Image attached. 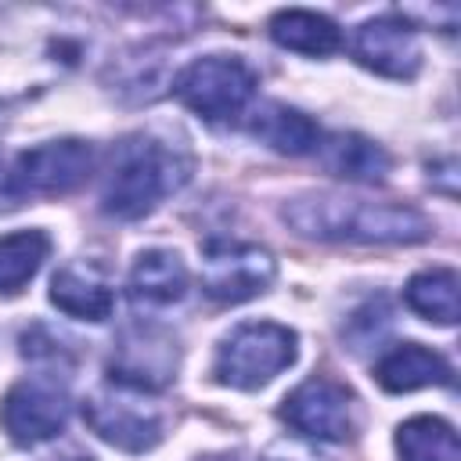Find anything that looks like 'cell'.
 <instances>
[{"mask_svg":"<svg viewBox=\"0 0 461 461\" xmlns=\"http://www.w3.org/2000/svg\"><path fill=\"white\" fill-rule=\"evenodd\" d=\"M256 86H259L256 72L241 58H227V54L194 58L173 79L176 101L209 122H223V119L241 115V108L252 101Z\"/></svg>","mask_w":461,"mask_h":461,"instance_id":"obj_5","label":"cell"},{"mask_svg":"<svg viewBox=\"0 0 461 461\" xmlns=\"http://www.w3.org/2000/svg\"><path fill=\"white\" fill-rule=\"evenodd\" d=\"M396 454L400 461H461V443L454 425L421 414L396 429Z\"/></svg>","mask_w":461,"mask_h":461,"instance_id":"obj_19","label":"cell"},{"mask_svg":"<svg viewBox=\"0 0 461 461\" xmlns=\"http://www.w3.org/2000/svg\"><path fill=\"white\" fill-rule=\"evenodd\" d=\"M50 303L76 321H108L115 310V292L94 267H61L50 277Z\"/></svg>","mask_w":461,"mask_h":461,"instance_id":"obj_14","label":"cell"},{"mask_svg":"<svg viewBox=\"0 0 461 461\" xmlns=\"http://www.w3.org/2000/svg\"><path fill=\"white\" fill-rule=\"evenodd\" d=\"M285 223L306 238L321 241H357V245H414L432 234L425 212L403 202H371L339 191H310L281 209Z\"/></svg>","mask_w":461,"mask_h":461,"instance_id":"obj_2","label":"cell"},{"mask_svg":"<svg viewBox=\"0 0 461 461\" xmlns=\"http://www.w3.org/2000/svg\"><path fill=\"white\" fill-rule=\"evenodd\" d=\"M176 371V342L155 324H133L122 331L119 349L112 357V382L155 393L173 382Z\"/></svg>","mask_w":461,"mask_h":461,"instance_id":"obj_11","label":"cell"},{"mask_svg":"<svg viewBox=\"0 0 461 461\" xmlns=\"http://www.w3.org/2000/svg\"><path fill=\"white\" fill-rule=\"evenodd\" d=\"M403 299L414 313H421L432 324H454L457 321V274L450 267L421 270L407 281Z\"/></svg>","mask_w":461,"mask_h":461,"instance_id":"obj_21","label":"cell"},{"mask_svg":"<svg viewBox=\"0 0 461 461\" xmlns=\"http://www.w3.org/2000/svg\"><path fill=\"white\" fill-rule=\"evenodd\" d=\"M317 151H321V162L328 173H335L342 180H357V184H378V180H385V173L393 166L385 148L360 133H335L324 144H317Z\"/></svg>","mask_w":461,"mask_h":461,"instance_id":"obj_16","label":"cell"},{"mask_svg":"<svg viewBox=\"0 0 461 461\" xmlns=\"http://www.w3.org/2000/svg\"><path fill=\"white\" fill-rule=\"evenodd\" d=\"M349 50L364 68L389 76V79H414V72L421 68L418 32L407 18H396V14H382V18L364 22L353 32Z\"/></svg>","mask_w":461,"mask_h":461,"instance_id":"obj_12","label":"cell"},{"mask_svg":"<svg viewBox=\"0 0 461 461\" xmlns=\"http://www.w3.org/2000/svg\"><path fill=\"white\" fill-rule=\"evenodd\" d=\"M205 461H234V457H205Z\"/></svg>","mask_w":461,"mask_h":461,"instance_id":"obj_23","label":"cell"},{"mask_svg":"<svg viewBox=\"0 0 461 461\" xmlns=\"http://www.w3.org/2000/svg\"><path fill=\"white\" fill-rule=\"evenodd\" d=\"M270 40L285 50H295V54H310V58H324V54H335L342 36H339V25L317 11H303V7H292V11H277L270 18Z\"/></svg>","mask_w":461,"mask_h":461,"instance_id":"obj_18","label":"cell"},{"mask_svg":"<svg viewBox=\"0 0 461 461\" xmlns=\"http://www.w3.org/2000/svg\"><path fill=\"white\" fill-rule=\"evenodd\" d=\"M249 133L259 137L267 148H274V151H281V155H292V158H295V155H310V151H317V144H321V126H317L306 112L288 108V104H277V101L259 104V108L252 112Z\"/></svg>","mask_w":461,"mask_h":461,"instance_id":"obj_15","label":"cell"},{"mask_svg":"<svg viewBox=\"0 0 461 461\" xmlns=\"http://www.w3.org/2000/svg\"><path fill=\"white\" fill-rule=\"evenodd\" d=\"M14 198H47V194H68L94 173V148L86 140L65 137L36 144L7 162Z\"/></svg>","mask_w":461,"mask_h":461,"instance_id":"obj_7","label":"cell"},{"mask_svg":"<svg viewBox=\"0 0 461 461\" xmlns=\"http://www.w3.org/2000/svg\"><path fill=\"white\" fill-rule=\"evenodd\" d=\"M274 281V256L252 241H205L202 245V292L216 303H249Z\"/></svg>","mask_w":461,"mask_h":461,"instance_id":"obj_8","label":"cell"},{"mask_svg":"<svg viewBox=\"0 0 461 461\" xmlns=\"http://www.w3.org/2000/svg\"><path fill=\"white\" fill-rule=\"evenodd\" d=\"M83 421L112 447L126 454H144L162 439V414L155 403L144 400V389H130L112 382L83 400Z\"/></svg>","mask_w":461,"mask_h":461,"instance_id":"obj_6","label":"cell"},{"mask_svg":"<svg viewBox=\"0 0 461 461\" xmlns=\"http://www.w3.org/2000/svg\"><path fill=\"white\" fill-rule=\"evenodd\" d=\"M50 252V238L43 230H14L0 238V295H18Z\"/></svg>","mask_w":461,"mask_h":461,"instance_id":"obj_20","label":"cell"},{"mask_svg":"<svg viewBox=\"0 0 461 461\" xmlns=\"http://www.w3.org/2000/svg\"><path fill=\"white\" fill-rule=\"evenodd\" d=\"M90 18L58 4L0 7V104L47 90L90 50Z\"/></svg>","mask_w":461,"mask_h":461,"instance_id":"obj_1","label":"cell"},{"mask_svg":"<svg viewBox=\"0 0 461 461\" xmlns=\"http://www.w3.org/2000/svg\"><path fill=\"white\" fill-rule=\"evenodd\" d=\"M375 378L385 393H411V389H425V385H450V364L421 346V342H403L393 346L378 364H375Z\"/></svg>","mask_w":461,"mask_h":461,"instance_id":"obj_13","label":"cell"},{"mask_svg":"<svg viewBox=\"0 0 461 461\" xmlns=\"http://www.w3.org/2000/svg\"><path fill=\"white\" fill-rule=\"evenodd\" d=\"M184 292H187V270L176 252L148 249L137 256V263L130 270V295L137 303L166 306V303H176Z\"/></svg>","mask_w":461,"mask_h":461,"instance_id":"obj_17","label":"cell"},{"mask_svg":"<svg viewBox=\"0 0 461 461\" xmlns=\"http://www.w3.org/2000/svg\"><path fill=\"white\" fill-rule=\"evenodd\" d=\"M68 421V393L58 378H22L7 389L0 403V425L18 447H36L54 439Z\"/></svg>","mask_w":461,"mask_h":461,"instance_id":"obj_9","label":"cell"},{"mask_svg":"<svg viewBox=\"0 0 461 461\" xmlns=\"http://www.w3.org/2000/svg\"><path fill=\"white\" fill-rule=\"evenodd\" d=\"M191 176V158L158 137H130L115 148L101 187V209L115 220H140Z\"/></svg>","mask_w":461,"mask_h":461,"instance_id":"obj_3","label":"cell"},{"mask_svg":"<svg viewBox=\"0 0 461 461\" xmlns=\"http://www.w3.org/2000/svg\"><path fill=\"white\" fill-rule=\"evenodd\" d=\"M65 461H90V457H65Z\"/></svg>","mask_w":461,"mask_h":461,"instance_id":"obj_24","label":"cell"},{"mask_svg":"<svg viewBox=\"0 0 461 461\" xmlns=\"http://www.w3.org/2000/svg\"><path fill=\"white\" fill-rule=\"evenodd\" d=\"M277 414L285 425L310 439L342 443L353 436V393L328 375H313L303 385H295L281 400Z\"/></svg>","mask_w":461,"mask_h":461,"instance_id":"obj_10","label":"cell"},{"mask_svg":"<svg viewBox=\"0 0 461 461\" xmlns=\"http://www.w3.org/2000/svg\"><path fill=\"white\" fill-rule=\"evenodd\" d=\"M295 353H299V339L292 328L274 321L241 324L220 342L212 375L220 385H230V389H259L274 375L292 367Z\"/></svg>","mask_w":461,"mask_h":461,"instance_id":"obj_4","label":"cell"},{"mask_svg":"<svg viewBox=\"0 0 461 461\" xmlns=\"http://www.w3.org/2000/svg\"><path fill=\"white\" fill-rule=\"evenodd\" d=\"M22 202L14 198V187H11V169H7V158H0V209H18Z\"/></svg>","mask_w":461,"mask_h":461,"instance_id":"obj_22","label":"cell"}]
</instances>
